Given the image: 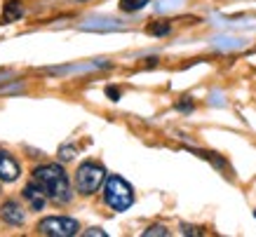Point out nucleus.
<instances>
[{"mask_svg": "<svg viewBox=\"0 0 256 237\" xmlns=\"http://www.w3.org/2000/svg\"><path fill=\"white\" fill-rule=\"evenodd\" d=\"M33 181L45 190V195L54 202H70L73 192H70V184L68 176L59 164H40V167L33 169Z\"/></svg>", "mask_w": 256, "mask_h": 237, "instance_id": "1", "label": "nucleus"}, {"mask_svg": "<svg viewBox=\"0 0 256 237\" xmlns=\"http://www.w3.org/2000/svg\"><path fill=\"white\" fill-rule=\"evenodd\" d=\"M104 200L113 212H124L134 204V190L132 186L124 181L122 176H108L106 186H104Z\"/></svg>", "mask_w": 256, "mask_h": 237, "instance_id": "2", "label": "nucleus"}, {"mask_svg": "<svg viewBox=\"0 0 256 237\" xmlns=\"http://www.w3.org/2000/svg\"><path fill=\"white\" fill-rule=\"evenodd\" d=\"M106 181V169L96 164V162L87 160L78 167V174H76V188L82 195H94V192L101 188V184Z\"/></svg>", "mask_w": 256, "mask_h": 237, "instance_id": "3", "label": "nucleus"}, {"mask_svg": "<svg viewBox=\"0 0 256 237\" xmlns=\"http://www.w3.org/2000/svg\"><path fill=\"white\" fill-rule=\"evenodd\" d=\"M78 221L68 216H47L38 223V232L47 237H73L78 235Z\"/></svg>", "mask_w": 256, "mask_h": 237, "instance_id": "4", "label": "nucleus"}, {"mask_svg": "<svg viewBox=\"0 0 256 237\" xmlns=\"http://www.w3.org/2000/svg\"><path fill=\"white\" fill-rule=\"evenodd\" d=\"M0 221L10 223V226H22L26 221V212H24V206L14 200H10V202H2L0 204Z\"/></svg>", "mask_w": 256, "mask_h": 237, "instance_id": "5", "label": "nucleus"}, {"mask_svg": "<svg viewBox=\"0 0 256 237\" xmlns=\"http://www.w3.org/2000/svg\"><path fill=\"white\" fill-rule=\"evenodd\" d=\"M22 174V169H19V162L8 153V150H2L0 148V181H5V184H12L16 181Z\"/></svg>", "mask_w": 256, "mask_h": 237, "instance_id": "6", "label": "nucleus"}, {"mask_svg": "<svg viewBox=\"0 0 256 237\" xmlns=\"http://www.w3.org/2000/svg\"><path fill=\"white\" fill-rule=\"evenodd\" d=\"M24 198L31 202V206L36 209V212H42V206H45V202H47L45 190H42V188H40L36 181L26 184V188H24Z\"/></svg>", "mask_w": 256, "mask_h": 237, "instance_id": "7", "label": "nucleus"}, {"mask_svg": "<svg viewBox=\"0 0 256 237\" xmlns=\"http://www.w3.org/2000/svg\"><path fill=\"white\" fill-rule=\"evenodd\" d=\"M22 14H24V8L19 0H8L5 2V10H2V22L5 24H12L16 19H22Z\"/></svg>", "mask_w": 256, "mask_h": 237, "instance_id": "8", "label": "nucleus"}, {"mask_svg": "<svg viewBox=\"0 0 256 237\" xmlns=\"http://www.w3.org/2000/svg\"><path fill=\"white\" fill-rule=\"evenodd\" d=\"M148 5V0H120V10L122 12H136Z\"/></svg>", "mask_w": 256, "mask_h": 237, "instance_id": "9", "label": "nucleus"}, {"mask_svg": "<svg viewBox=\"0 0 256 237\" xmlns=\"http://www.w3.org/2000/svg\"><path fill=\"white\" fill-rule=\"evenodd\" d=\"M170 31H172V24H167V22H156L148 26V33H150V36H167Z\"/></svg>", "mask_w": 256, "mask_h": 237, "instance_id": "10", "label": "nucleus"}, {"mask_svg": "<svg viewBox=\"0 0 256 237\" xmlns=\"http://www.w3.org/2000/svg\"><path fill=\"white\" fill-rule=\"evenodd\" d=\"M150 235H162V237H167V235H170V230L164 228V226H150L148 230H144V237H150Z\"/></svg>", "mask_w": 256, "mask_h": 237, "instance_id": "11", "label": "nucleus"}, {"mask_svg": "<svg viewBox=\"0 0 256 237\" xmlns=\"http://www.w3.org/2000/svg\"><path fill=\"white\" fill-rule=\"evenodd\" d=\"M73 155H76V148H73V146H62V148H59V158H62L64 162L73 160Z\"/></svg>", "mask_w": 256, "mask_h": 237, "instance_id": "12", "label": "nucleus"}, {"mask_svg": "<svg viewBox=\"0 0 256 237\" xmlns=\"http://www.w3.org/2000/svg\"><path fill=\"white\" fill-rule=\"evenodd\" d=\"M82 235H87V237H92V235L106 237V232H104V230H101V228H90V230H85V232H82Z\"/></svg>", "mask_w": 256, "mask_h": 237, "instance_id": "13", "label": "nucleus"}, {"mask_svg": "<svg viewBox=\"0 0 256 237\" xmlns=\"http://www.w3.org/2000/svg\"><path fill=\"white\" fill-rule=\"evenodd\" d=\"M106 94H108L113 101H118L120 99V90H116V87H106Z\"/></svg>", "mask_w": 256, "mask_h": 237, "instance_id": "14", "label": "nucleus"}, {"mask_svg": "<svg viewBox=\"0 0 256 237\" xmlns=\"http://www.w3.org/2000/svg\"><path fill=\"white\" fill-rule=\"evenodd\" d=\"M254 216H256V212H254Z\"/></svg>", "mask_w": 256, "mask_h": 237, "instance_id": "15", "label": "nucleus"}]
</instances>
